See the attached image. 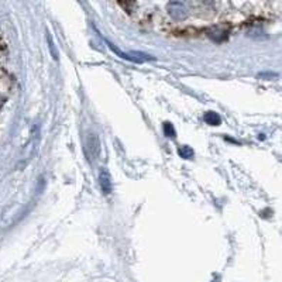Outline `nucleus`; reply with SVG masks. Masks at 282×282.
<instances>
[{"instance_id":"20e7f679","label":"nucleus","mask_w":282,"mask_h":282,"mask_svg":"<svg viewBox=\"0 0 282 282\" xmlns=\"http://www.w3.org/2000/svg\"><path fill=\"white\" fill-rule=\"evenodd\" d=\"M99 184H100V189L105 195L112 193L113 182H112V175L109 172L108 168H100V171H99Z\"/></svg>"},{"instance_id":"6e6552de","label":"nucleus","mask_w":282,"mask_h":282,"mask_svg":"<svg viewBox=\"0 0 282 282\" xmlns=\"http://www.w3.org/2000/svg\"><path fill=\"white\" fill-rule=\"evenodd\" d=\"M164 134L167 135V137H171V138H174L175 135H176V133H175L174 126H172L169 121L164 123Z\"/></svg>"},{"instance_id":"7ed1b4c3","label":"nucleus","mask_w":282,"mask_h":282,"mask_svg":"<svg viewBox=\"0 0 282 282\" xmlns=\"http://www.w3.org/2000/svg\"><path fill=\"white\" fill-rule=\"evenodd\" d=\"M168 12L171 14V17L181 21V20H185L187 16H188V10H187V6L182 3V1H171L168 3Z\"/></svg>"},{"instance_id":"0eeeda50","label":"nucleus","mask_w":282,"mask_h":282,"mask_svg":"<svg viewBox=\"0 0 282 282\" xmlns=\"http://www.w3.org/2000/svg\"><path fill=\"white\" fill-rule=\"evenodd\" d=\"M178 154H179L184 160H192L193 155H195L193 150L189 147V146H182V147L178 150Z\"/></svg>"},{"instance_id":"f257e3e1","label":"nucleus","mask_w":282,"mask_h":282,"mask_svg":"<svg viewBox=\"0 0 282 282\" xmlns=\"http://www.w3.org/2000/svg\"><path fill=\"white\" fill-rule=\"evenodd\" d=\"M85 155L88 158L89 162H94L99 158V154H100V141H99V137L94 134V133H89L86 140H85Z\"/></svg>"},{"instance_id":"423d86ee","label":"nucleus","mask_w":282,"mask_h":282,"mask_svg":"<svg viewBox=\"0 0 282 282\" xmlns=\"http://www.w3.org/2000/svg\"><path fill=\"white\" fill-rule=\"evenodd\" d=\"M205 121H206L209 126H220L222 119H220V116H219L216 112H206V113H205Z\"/></svg>"},{"instance_id":"f03ea898","label":"nucleus","mask_w":282,"mask_h":282,"mask_svg":"<svg viewBox=\"0 0 282 282\" xmlns=\"http://www.w3.org/2000/svg\"><path fill=\"white\" fill-rule=\"evenodd\" d=\"M108 47L110 48V51H113L117 56H120L121 59H127V61H132V62H137V64H141V62H146L147 59H152L151 56H148L146 54H141V53H133V54H126L123 53L120 48H117L114 44H112L110 41H106Z\"/></svg>"},{"instance_id":"39448f33","label":"nucleus","mask_w":282,"mask_h":282,"mask_svg":"<svg viewBox=\"0 0 282 282\" xmlns=\"http://www.w3.org/2000/svg\"><path fill=\"white\" fill-rule=\"evenodd\" d=\"M209 36L215 41H223L227 38V31L223 27H213L209 31Z\"/></svg>"}]
</instances>
